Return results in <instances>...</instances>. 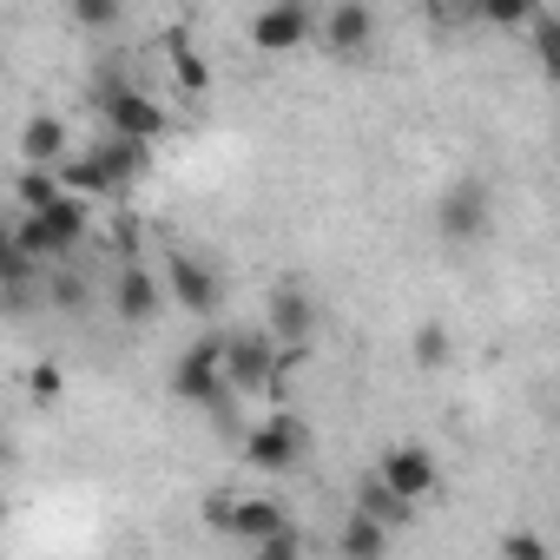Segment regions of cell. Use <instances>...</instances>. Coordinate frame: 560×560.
<instances>
[{
  "instance_id": "1",
  "label": "cell",
  "mask_w": 560,
  "mask_h": 560,
  "mask_svg": "<svg viewBox=\"0 0 560 560\" xmlns=\"http://www.w3.org/2000/svg\"><path fill=\"white\" fill-rule=\"evenodd\" d=\"M304 350H277L264 330H244V337H224V389H277V376L298 370Z\"/></svg>"
},
{
  "instance_id": "2",
  "label": "cell",
  "mask_w": 560,
  "mask_h": 560,
  "mask_svg": "<svg viewBox=\"0 0 560 560\" xmlns=\"http://www.w3.org/2000/svg\"><path fill=\"white\" fill-rule=\"evenodd\" d=\"M370 481L383 488V494H396V501H429L435 494V481H442V462L422 448V442H396V448H383V462L370 468Z\"/></svg>"
},
{
  "instance_id": "3",
  "label": "cell",
  "mask_w": 560,
  "mask_h": 560,
  "mask_svg": "<svg viewBox=\"0 0 560 560\" xmlns=\"http://www.w3.org/2000/svg\"><path fill=\"white\" fill-rule=\"evenodd\" d=\"M488 224H494V198H488L481 178H455V185L435 198V231H442V244H475V237H488Z\"/></svg>"
},
{
  "instance_id": "4",
  "label": "cell",
  "mask_w": 560,
  "mask_h": 560,
  "mask_svg": "<svg viewBox=\"0 0 560 560\" xmlns=\"http://www.w3.org/2000/svg\"><path fill=\"white\" fill-rule=\"evenodd\" d=\"M172 396L191 409H218L224 402V337H205L191 350H178L172 363Z\"/></svg>"
},
{
  "instance_id": "5",
  "label": "cell",
  "mask_w": 560,
  "mask_h": 560,
  "mask_svg": "<svg viewBox=\"0 0 560 560\" xmlns=\"http://www.w3.org/2000/svg\"><path fill=\"white\" fill-rule=\"evenodd\" d=\"M317 40V8H304V0H270V8L250 14V47L257 54H298Z\"/></svg>"
},
{
  "instance_id": "6",
  "label": "cell",
  "mask_w": 560,
  "mask_h": 560,
  "mask_svg": "<svg viewBox=\"0 0 560 560\" xmlns=\"http://www.w3.org/2000/svg\"><path fill=\"white\" fill-rule=\"evenodd\" d=\"M311 330H317V304H311L304 284H291V277H284V284L270 291V304H264V337L277 350H304Z\"/></svg>"
},
{
  "instance_id": "7",
  "label": "cell",
  "mask_w": 560,
  "mask_h": 560,
  "mask_svg": "<svg viewBox=\"0 0 560 560\" xmlns=\"http://www.w3.org/2000/svg\"><path fill=\"white\" fill-rule=\"evenodd\" d=\"M100 106L113 119V139H132V145H159L165 132V106L145 100L139 86H100Z\"/></svg>"
},
{
  "instance_id": "8",
  "label": "cell",
  "mask_w": 560,
  "mask_h": 560,
  "mask_svg": "<svg viewBox=\"0 0 560 560\" xmlns=\"http://www.w3.org/2000/svg\"><path fill=\"white\" fill-rule=\"evenodd\" d=\"M298 455H304V422L298 416H270L244 435V462L257 475H284V468H298Z\"/></svg>"
},
{
  "instance_id": "9",
  "label": "cell",
  "mask_w": 560,
  "mask_h": 560,
  "mask_svg": "<svg viewBox=\"0 0 560 560\" xmlns=\"http://www.w3.org/2000/svg\"><path fill=\"white\" fill-rule=\"evenodd\" d=\"M165 298H172V304H185L191 317H211V311H218V298H224V284H218V270H211L205 257L172 250V257H165Z\"/></svg>"
},
{
  "instance_id": "10",
  "label": "cell",
  "mask_w": 560,
  "mask_h": 560,
  "mask_svg": "<svg viewBox=\"0 0 560 560\" xmlns=\"http://www.w3.org/2000/svg\"><path fill=\"white\" fill-rule=\"evenodd\" d=\"M159 311H165V284L152 277V264L126 257L113 277V317L119 324H159Z\"/></svg>"
},
{
  "instance_id": "11",
  "label": "cell",
  "mask_w": 560,
  "mask_h": 560,
  "mask_svg": "<svg viewBox=\"0 0 560 560\" xmlns=\"http://www.w3.org/2000/svg\"><path fill=\"white\" fill-rule=\"evenodd\" d=\"M284 527H298V521L284 514V501H277V494H231L224 534H237L244 547H264L270 534H284Z\"/></svg>"
},
{
  "instance_id": "12",
  "label": "cell",
  "mask_w": 560,
  "mask_h": 560,
  "mask_svg": "<svg viewBox=\"0 0 560 560\" xmlns=\"http://www.w3.org/2000/svg\"><path fill=\"white\" fill-rule=\"evenodd\" d=\"M317 34L330 40L337 60H350V54H363L376 40V8H363V0H337L330 14H317Z\"/></svg>"
},
{
  "instance_id": "13",
  "label": "cell",
  "mask_w": 560,
  "mask_h": 560,
  "mask_svg": "<svg viewBox=\"0 0 560 560\" xmlns=\"http://www.w3.org/2000/svg\"><path fill=\"white\" fill-rule=\"evenodd\" d=\"M21 159H27L34 172H60V165H67V119L34 113V119L21 126Z\"/></svg>"
},
{
  "instance_id": "14",
  "label": "cell",
  "mask_w": 560,
  "mask_h": 560,
  "mask_svg": "<svg viewBox=\"0 0 560 560\" xmlns=\"http://www.w3.org/2000/svg\"><path fill=\"white\" fill-rule=\"evenodd\" d=\"M34 218L47 224V237L60 244V257H73V250L86 244V224H93V205H86V198H73V191H60V198H54L47 211H34Z\"/></svg>"
},
{
  "instance_id": "15",
  "label": "cell",
  "mask_w": 560,
  "mask_h": 560,
  "mask_svg": "<svg viewBox=\"0 0 560 560\" xmlns=\"http://www.w3.org/2000/svg\"><path fill=\"white\" fill-rule=\"evenodd\" d=\"M34 291H40V270H34V264L21 257V244H14V224L0 218V298H8V304L21 311V304H27Z\"/></svg>"
},
{
  "instance_id": "16",
  "label": "cell",
  "mask_w": 560,
  "mask_h": 560,
  "mask_svg": "<svg viewBox=\"0 0 560 560\" xmlns=\"http://www.w3.org/2000/svg\"><path fill=\"white\" fill-rule=\"evenodd\" d=\"M93 165L106 172V185H113V191H126L132 178H145L152 145H132V139H100V145H93Z\"/></svg>"
},
{
  "instance_id": "17",
  "label": "cell",
  "mask_w": 560,
  "mask_h": 560,
  "mask_svg": "<svg viewBox=\"0 0 560 560\" xmlns=\"http://www.w3.org/2000/svg\"><path fill=\"white\" fill-rule=\"evenodd\" d=\"M383 553H389V534L370 514H350L343 534H337V560H383Z\"/></svg>"
},
{
  "instance_id": "18",
  "label": "cell",
  "mask_w": 560,
  "mask_h": 560,
  "mask_svg": "<svg viewBox=\"0 0 560 560\" xmlns=\"http://www.w3.org/2000/svg\"><path fill=\"white\" fill-rule=\"evenodd\" d=\"M357 514H370L383 534H396V527H409V521H416V508H409V501H396V494H383L376 481L363 488V508H357Z\"/></svg>"
},
{
  "instance_id": "19",
  "label": "cell",
  "mask_w": 560,
  "mask_h": 560,
  "mask_svg": "<svg viewBox=\"0 0 560 560\" xmlns=\"http://www.w3.org/2000/svg\"><path fill=\"white\" fill-rule=\"evenodd\" d=\"M14 198H21V218H34V211H47V205L60 198V178H54V172H34V165H27V172L14 178Z\"/></svg>"
},
{
  "instance_id": "20",
  "label": "cell",
  "mask_w": 560,
  "mask_h": 560,
  "mask_svg": "<svg viewBox=\"0 0 560 560\" xmlns=\"http://www.w3.org/2000/svg\"><path fill=\"white\" fill-rule=\"evenodd\" d=\"M73 27H86V34H100V27H119V0H80V8L67 14Z\"/></svg>"
},
{
  "instance_id": "21",
  "label": "cell",
  "mask_w": 560,
  "mask_h": 560,
  "mask_svg": "<svg viewBox=\"0 0 560 560\" xmlns=\"http://www.w3.org/2000/svg\"><path fill=\"white\" fill-rule=\"evenodd\" d=\"M172 80H178L185 93H205V86H211V67H205L191 47H178V54H172Z\"/></svg>"
},
{
  "instance_id": "22",
  "label": "cell",
  "mask_w": 560,
  "mask_h": 560,
  "mask_svg": "<svg viewBox=\"0 0 560 560\" xmlns=\"http://www.w3.org/2000/svg\"><path fill=\"white\" fill-rule=\"evenodd\" d=\"M416 363H422V370H442V363H448V330H442V324H422V330H416Z\"/></svg>"
},
{
  "instance_id": "23",
  "label": "cell",
  "mask_w": 560,
  "mask_h": 560,
  "mask_svg": "<svg viewBox=\"0 0 560 560\" xmlns=\"http://www.w3.org/2000/svg\"><path fill=\"white\" fill-rule=\"evenodd\" d=\"M501 560H553V553H547V540H540V534H527V527H514V534L501 540Z\"/></svg>"
},
{
  "instance_id": "24",
  "label": "cell",
  "mask_w": 560,
  "mask_h": 560,
  "mask_svg": "<svg viewBox=\"0 0 560 560\" xmlns=\"http://www.w3.org/2000/svg\"><path fill=\"white\" fill-rule=\"evenodd\" d=\"M257 560H304V534H298V527H284V534H270V540L257 547Z\"/></svg>"
},
{
  "instance_id": "25",
  "label": "cell",
  "mask_w": 560,
  "mask_h": 560,
  "mask_svg": "<svg viewBox=\"0 0 560 560\" xmlns=\"http://www.w3.org/2000/svg\"><path fill=\"white\" fill-rule=\"evenodd\" d=\"M60 383H67V376H60V363H40V370H34V396H40V402H47V396H60Z\"/></svg>"
},
{
  "instance_id": "26",
  "label": "cell",
  "mask_w": 560,
  "mask_h": 560,
  "mask_svg": "<svg viewBox=\"0 0 560 560\" xmlns=\"http://www.w3.org/2000/svg\"><path fill=\"white\" fill-rule=\"evenodd\" d=\"M0 468H8V435H0Z\"/></svg>"
}]
</instances>
